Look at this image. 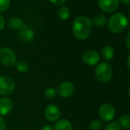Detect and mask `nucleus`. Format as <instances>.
Instances as JSON below:
<instances>
[{
    "label": "nucleus",
    "instance_id": "27",
    "mask_svg": "<svg viewBox=\"0 0 130 130\" xmlns=\"http://www.w3.org/2000/svg\"><path fill=\"white\" fill-rule=\"evenodd\" d=\"M40 130H54V129H53V126H50V125H45V126H43L41 128V129Z\"/></svg>",
    "mask_w": 130,
    "mask_h": 130
},
{
    "label": "nucleus",
    "instance_id": "18",
    "mask_svg": "<svg viewBox=\"0 0 130 130\" xmlns=\"http://www.w3.org/2000/svg\"><path fill=\"white\" fill-rule=\"evenodd\" d=\"M120 126L123 129H129L130 128V116L129 114H126L122 116L120 118L119 123H118Z\"/></svg>",
    "mask_w": 130,
    "mask_h": 130
},
{
    "label": "nucleus",
    "instance_id": "17",
    "mask_svg": "<svg viewBox=\"0 0 130 130\" xmlns=\"http://www.w3.org/2000/svg\"><path fill=\"white\" fill-rule=\"evenodd\" d=\"M57 16L60 20L66 21L70 16V9L66 5H61L57 11Z\"/></svg>",
    "mask_w": 130,
    "mask_h": 130
},
{
    "label": "nucleus",
    "instance_id": "13",
    "mask_svg": "<svg viewBox=\"0 0 130 130\" xmlns=\"http://www.w3.org/2000/svg\"><path fill=\"white\" fill-rule=\"evenodd\" d=\"M101 54V57L103 58L104 60L110 61L114 57L115 51H114V49L113 48V46H111L110 45H106L102 48Z\"/></svg>",
    "mask_w": 130,
    "mask_h": 130
},
{
    "label": "nucleus",
    "instance_id": "23",
    "mask_svg": "<svg viewBox=\"0 0 130 130\" xmlns=\"http://www.w3.org/2000/svg\"><path fill=\"white\" fill-rule=\"evenodd\" d=\"M11 5V0H0V12L5 11Z\"/></svg>",
    "mask_w": 130,
    "mask_h": 130
},
{
    "label": "nucleus",
    "instance_id": "19",
    "mask_svg": "<svg viewBox=\"0 0 130 130\" xmlns=\"http://www.w3.org/2000/svg\"><path fill=\"white\" fill-rule=\"evenodd\" d=\"M17 70L21 73H25L29 69V66L25 61H18L15 64Z\"/></svg>",
    "mask_w": 130,
    "mask_h": 130
},
{
    "label": "nucleus",
    "instance_id": "22",
    "mask_svg": "<svg viewBox=\"0 0 130 130\" xmlns=\"http://www.w3.org/2000/svg\"><path fill=\"white\" fill-rule=\"evenodd\" d=\"M104 130H123V128L120 126V125L118 123L113 122V123L107 124Z\"/></svg>",
    "mask_w": 130,
    "mask_h": 130
},
{
    "label": "nucleus",
    "instance_id": "1",
    "mask_svg": "<svg viewBox=\"0 0 130 130\" xmlns=\"http://www.w3.org/2000/svg\"><path fill=\"white\" fill-rule=\"evenodd\" d=\"M93 25L91 20L87 16H78L72 24V33L78 40H85L92 33Z\"/></svg>",
    "mask_w": 130,
    "mask_h": 130
},
{
    "label": "nucleus",
    "instance_id": "11",
    "mask_svg": "<svg viewBox=\"0 0 130 130\" xmlns=\"http://www.w3.org/2000/svg\"><path fill=\"white\" fill-rule=\"evenodd\" d=\"M60 110L59 108L53 104H48L44 110V116L47 120L50 122H55L57 121L60 117Z\"/></svg>",
    "mask_w": 130,
    "mask_h": 130
},
{
    "label": "nucleus",
    "instance_id": "16",
    "mask_svg": "<svg viewBox=\"0 0 130 130\" xmlns=\"http://www.w3.org/2000/svg\"><path fill=\"white\" fill-rule=\"evenodd\" d=\"M23 24L22 19L18 17H11L8 21V26L11 30H18Z\"/></svg>",
    "mask_w": 130,
    "mask_h": 130
},
{
    "label": "nucleus",
    "instance_id": "3",
    "mask_svg": "<svg viewBox=\"0 0 130 130\" xmlns=\"http://www.w3.org/2000/svg\"><path fill=\"white\" fill-rule=\"evenodd\" d=\"M94 75L100 82L107 83L110 82L113 77L112 66L107 62H101L97 65Z\"/></svg>",
    "mask_w": 130,
    "mask_h": 130
},
{
    "label": "nucleus",
    "instance_id": "10",
    "mask_svg": "<svg viewBox=\"0 0 130 130\" xmlns=\"http://www.w3.org/2000/svg\"><path fill=\"white\" fill-rule=\"evenodd\" d=\"M82 59L84 62L88 66H94L99 63L101 56L98 52L94 50H89L85 52L82 56Z\"/></svg>",
    "mask_w": 130,
    "mask_h": 130
},
{
    "label": "nucleus",
    "instance_id": "14",
    "mask_svg": "<svg viewBox=\"0 0 130 130\" xmlns=\"http://www.w3.org/2000/svg\"><path fill=\"white\" fill-rule=\"evenodd\" d=\"M54 130H73L72 123L66 119L58 120L54 126Z\"/></svg>",
    "mask_w": 130,
    "mask_h": 130
},
{
    "label": "nucleus",
    "instance_id": "24",
    "mask_svg": "<svg viewBox=\"0 0 130 130\" xmlns=\"http://www.w3.org/2000/svg\"><path fill=\"white\" fill-rule=\"evenodd\" d=\"M7 126V123L5 120L2 117V116H0V130H5Z\"/></svg>",
    "mask_w": 130,
    "mask_h": 130
},
{
    "label": "nucleus",
    "instance_id": "28",
    "mask_svg": "<svg viewBox=\"0 0 130 130\" xmlns=\"http://www.w3.org/2000/svg\"><path fill=\"white\" fill-rule=\"evenodd\" d=\"M119 2H120L122 4H124L126 6H129L130 5V0H119Z\"/></svg>",
    "mask_w": 130,
    "mask_h": 130
},
{
    "label": "nucleus",
    "instance_id": "7",
    "mask_svg": "<svg viewBox=\"0 0 130 130\" xmlns=\"http://www.w3.org/2000/svg\"><path fill=\"white\" fill-rule=\"evenodd\" d=\"M18 37L24 43H30L34 39V31L30 26L23 24L21 27L18 29Z\"/></svg>",
    "mask_w": 130,
    "mask_h": 130
},
{
    "label": "nucleus",
    "instance_id": "6",
    "mask_svg": "<svg viewBox=\"0 0 130 130\" xmlns=\"http://www.w3.org/2000/svg\"><path fill=\"white\" fill-rule=\"evenodd\" d=\"M98 114L102 120L105 122H110L114 119L116 115V110L113 105L106 103L100 107Z\"/></svg>",
    "mask_w": 130,
    "mask_h": 130
},
{
    "label": "nucleus",
    "instance_id": "5",
    "mask_svg": "<svg viewBox=\"0 0 130 130\" xmlns=\"http://www.w3.org/2000/svg\"><path fill=\"white\" fill-rule=\"evenodd\" d=\"M15 89L14 80L8 76H0V95L7 96L13 93Z\"/></svg>",
    "mask_w": 130,
    "mask_h": 130
},
{
    "label": "nucleus",
    "instance_id": "4",
    "mask_svg": "<svg viewBox=\"0 0 130 130\" xmlns=\"http://www.w3.org/2000/svg\"><path fill=\"white\" fill-rule=\"evenodd\" d=\"M0 62L6 67H12L17 62V57L12 50L3 47L0 50Z\"/></svg>",
    "mask_w": 130,
    "mask_h": 130
},
{
    "label": "nucleus",
    "instance_id": "2",
    "mask_svg": "<svg viewBox=\"0 0 130 130\" xmlns=\"http://www.w3.org/2000/svg\"><path fill=\"white\" fill-rule=\"evenodd\" d=\"M128 18L123 13L118 12L112 14L107 22V27L112 34H120L128 27Z\"/></svg>",
    "mask_w": 130,
    "mask_h": 130
},
{
    "label": "nucleus",
    "instance_id": "21",
    "mask_svg": "<svg viewBox=\"0 0 130 130\" xmlns=\"http://www.w3.org/2000/svg\"><path fill=\"white\" fill-rule=\"evenodd\" d=\"M57 95V91L53 88H48L44 91V96L46 98L52 99Z\"/></svg>",
    "mask_w": 130,
    "mask_h": 130
},
{
    "label": "nucleus",
    "instance_id": "26",
    "mask_svg": "<svg viewBox=\"0 0 130 130\" xmlns=\"http://www.w3.org/2000/svg\"><path fill=\"white\" fill-rule=\"evenodd\" d=\"M5 26V20L4 17L0 14V31L4 29Z\"/></svg>",
    "mask_w": 130,
    "mask_h": 130
},
{
    "label": "nucleus",
    "instance_id": "30",
    "mask_svg": "<svg viewBox=\"0 0 130 130\" xmlns=\"http://www.w3.org/2000/svg\"><path fill=\"white\" fill-rule=\"evenodd\" d=\"M129 60H130V56H128V59H127V68H128V69H130Z\"/></svg>",
    "mask_w": 130,
    "mask_h": 130
},
{
    "label": "nucleus",
    "instance_id": "20",
    "mask_svg": "<svg viewBox=\"0 0 130 130\" xmlns=\"http://www.w3.org/2000/svg\"><path fill=\"white\" fill-rule=\"evenodd\" d=\"M103 127V123L99 120H93L89 123V128L91 130H101Z\"/></svg>",
    "mask_w": 130,
    "mask_h": 130
},
{
    "label": "nucleus",
    "instance_id": "15",
    "mask_svg": "<svg viewBox=\"0 0 130 130\" xmlns=\"http://www.w3.org/2000/svg\"><path fill=\"white\" fill-rule=\"evenodd\" d=\"M91 20V23H92L93 27L94 26L96 27H102L105 26L107 22L106 16L104 14H96Z\"/></svg>",
    "mask_w": 130,
    "mask_h": 130
},
{
    "label": "nucleus",
    "instance_id": "12",
    "mask_svg": "<svg viewBox=\"0 0 130 130\" xmlns=\"http://www.w3.org/2000/svg\"><path fill=\"white\" fill-rule=\"evenodd\" d=\"M12 102L8 98H0V116L8 115L12 110Z\"/></svg>",
    "mask_w": 130,
    "mask_h": 130
},
{
    "label": "nucleus",
    "instance_id": "8",
    "mask_svg": "<svg viewBox=\"0 0 130 130\" xmlns=\"http://www.w3.org/2000/svg\"><path fill=\"white\" fill-rule=\"evenodd\" d=\"M98 5L104 12L113 13L118 9L120 2L119 0H98Z\"/></svg>",
    "mask_w": 130,
    "mask_h": 130
},
{
    "label": "nucleus",
    "instance_id": "9",
    "mask_svg": "<svg viewBox=\"0 0 130 130\" xmlns=\"http://www.w3.org/2000/svg\"><path fill=\"white\" fill-rule=\"evenodd\" d=\"M75 91V86L74 85L68 81L62 82L59 84L57 88V93L62 98H67L71 97Z\"/></svg>",
    "mask_w": 130,
    "mask_h": 130
},
{
    "label": "nucleus",
    "instance_id": "25",
    "mask_svg": "<svg viewBox=\"0 0 130 130\" xmlns=\"http://www.w3.org/2000/svg\"><path fill=\"white\" fill-rule=\"evenodd\" d=\"M49 1L55 5H63L66 2V0H49Z\"/></svg>",
    "mask_w": 130,
    "mask_h": 130
},
{
    "label": "nucleus",
    "instance_id": "29",
    "mask_svg": "<svg viewBox=\"0 0 130 130\" xmlns=\"http://www.w3.org/2000/svg\"><path fill=\"white\" fill-rule=\"evenodd\" d=\"M129 34H128L127 35V37H126V46H127V49L129 50L130 49V46H129Z\"/></svg>",
    "mask_w": 130,
    "mask_h": 130
}]
</instances>
